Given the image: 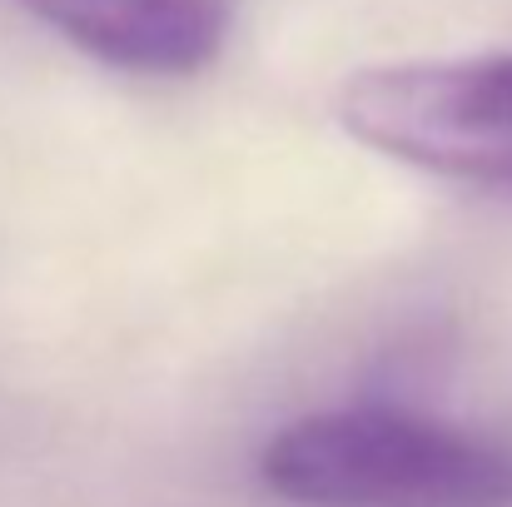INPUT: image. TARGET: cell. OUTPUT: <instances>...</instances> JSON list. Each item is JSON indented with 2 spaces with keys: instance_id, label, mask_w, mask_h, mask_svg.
<instances>
[{
  "instance_id": "6da1fadb",
  "label": "cell",
  "mask_w": 512,
  "mask_h": 507,
  "mask_svg": "<svg viewBox=\"0 0 512 507\" xmlns=\"http://www.w3.org/2000/svg\"><path fill=\"white\" fill-rule=\"evenodd\" d=\"M259 483L299 507H512V443L403 403H339L284 423Z\"/></svg>"
},
{
  "instance_id": "7a4b0ae2",
  "label": "cell",
  "mask_w": 512,
  "mask_h": 507,
  "mask_svg": "<svg viewBox=\"0 0 512 507\" xmlns=\"http://www.w3.org/2000/svg\"><path fill=\"white\" fill-rule=\"evenodd\" d=\"M334 110L358 145L398 165L512 189V50L358 70Z\"/></svg>"
},
{
  "instance_id": "3957f363",
  "label": "cell",
  "mask_w": 512,
  "mask_h": 507,
  "mask_svg": "<svg viewBox=\"0 0 512 507\" xmlns=\"http://www.w3.org/2000/svg\"><path fill=\"white\" fill-rule=\"evenodd\" d=\"M110 70L174 80L219 60L239 0H20Z\"/></svg>"
}]
</instances>
